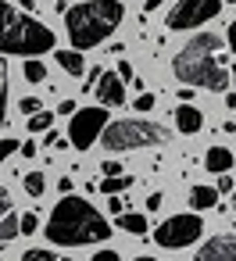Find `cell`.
<instances>
[{"mask_svg":"<svg viewBox=\"0 0 236 261\" xmlns=\"http://www.w3.org/2000/svg\"><path fill=\"white\" fill-rule=\"evenodd\" d=\"M108 236H111L108 218L90 200L72 197V193H65L47 218V240L58 247H86V243H100Z\"/></svg>","mask_w":236,"mask_h":261,"instance_id":"cell-1","label":"cell"},{"mask_svg":"<svg viewBox=\"0 0 236 261\" xmlns=\"http://www.w3.org/2000/svg\"><path fill=\"white\" fill-rule=\"evenodd\" d=\"M218 47H222L218 33H197V36H190V43H186V47L175 54V61H172L175 79H179L182 86H193V90H215V93H218V90H229L232 75H229L225 61L215 58Z\"/></svg>","mask_w":236,"mask_h":261,"instance_id":"cell-2","label":"cell"},{"mask_svg":"<svg viewBox=\"0 0 236 261\" xmlns=\"http://www.w3.org/2000/svg\"><path fill=\"white\" fill-rule=\"evenodd\" d=\"M125 18V8L118 0H86V4L65 8V29L72 40V50L100 47Z\"/></svg>","mask_w":236,"mask_h":261,"instance_id":"cell-3","label":"cell"},{"mask_svg":"<svg viewBox=\"0 0 236 261\" xmlns=\"http://www.w3.org/2000/svg\"><path fill=\"white\" fill-rule=\"evenodd\" d=\"M54 50V33L36 22L33 15L11 8L8 0H0V54H25V58H40Z\"/></svg>","mask_w":236,"mask_h":261,"instance_id":"cell-4","label":"cell"},{"mask_svg":"<svg viewBox=\"0 0 236 261\" xmlns=\"http://www.w3.org/2000/svg\"><path fill=\"white\" fill-rule=\"evenodd\" d=\"M104 147L108 150H140V147H158V143H168L172 133L158 122H147V118H118L111 125H104Z\"/></svg>","mask_w":236,"mask_h":261,"instance_id":"cell-5","label":"cell"},{"mask_svg":"<svg viewBox=\"0 0 236 261\" xmlns=\"http://www.w3.org/2000/svg\"><path fill=\"white\" fill-rule=\"evenodd\" d=\"M200 232H204L200 215H172V218H165V222L154 229V240H158L161 247H168V250H182V247L197 243Z\"/></svg>","mask_w":236,"mask_h":261,"instance_id":"cell-6","label":"cell"},{"mask_svg":"<svg viewBox=\"0 0 236 261\" xmlns=\"http://www.w3.org/2000/svg\"><path fill=\"white\" fill-rule=\"evenodd\" d=\"M108 125V108L97 104V108H75V118H68V140L75 150H90L97 143V136L104 133Z\"/></svg>","mask_w":236,"mask_h":261,"instance_id":"cell-7","label":"cell"},{"mask_svg":"<svg viewBox=\"0 0 236 261\" xmlns=\"http://www.w3.org/2000/svg\"><path fill=\"white\" fill-rule=\"evenodd\" d=\"M222 11V0H179L168 15V29L172 33H190L204 22H211Z\"/></svg>","mask_w":236,"mask_h":261,"instance_id":"cell-8","label":"cell"},{"mask_svg":"<svg viewBox=\"0 0 236 261\" xmlns=\"http://www.w3.org/2000/svg\"><path fill=\"white\" fill-rule=\"evenodd\" d=\"M197 261H236V232H218L211 236L200 250Z\"/></svg>","mask_w":236,"mask_h":261,"instance_id":"cell-9","label":"cell"},{"mask_svg":"<svg viewBox=\"0 0 236 261\" xmlns=\"http://www.w3.org/2000/svg\"><path fill=\"white\" fill-rule=\"evenodd\" d=\"M93 93L100 97V104H104V108H118V104H125V83H122L115 72H100V79H97Z\"/></svg>","mask_w":236,"mask_h":261,"instance_id":"cell-10","label":"cell"},{"mask_svg":"<svg viewBox=\"0 0 236 261\" xmlns=\"http://www.w3.org/2000/svg\"><path fill=\"white\" fill-rule=\"evenodd\" d=\"M172 118H175V129H179V133H186V136H193V133H200V129H204V115H200L193 104H179Z\"/></svg>","mask_w":236,"mask_h":261,"instance_id":"cell-11","label":"cell"},{"mask_svg":"<svg viewBox=\"0 0 236 261\" xmlns=\"http://www.w3.org/2000/svg\"><path fill=\"white\" fill-rule=\"evenodd\" d=\"M204 168H207L211 175L229 172V168H232V150H229V147H207V154H204Z\"/></svg>","mask_w":236,"mask_h":261,"instance_id":"cell-12","label":"cell"},{"mask_svg":"<svg viewBox=\"0 0 236 261\" xmlns=\"http://www.w3.org/2000/svg\"><path fill=\"white\" fill-rule=\"evenodd\" d=\"M54 61H58V65H61V68L68 72V75H75V79H79V75H86V61H83V50H58V54H54Z\"/></svg>","mask_w":236,"mask_h":261,"instance_id":"cell-13","label":"cell"},{"mask_svg":"<svg viewBox=\"0 0 236 261\" xmlns=\"http://www.w3.org/2000/svg\"><path fill=\"white\" fill-rule=\"evenodd\" d=\"M115 225H118L122 232H129V236H143V232H147V215L122 211V215H115Z\"/></svg>","mask_w":236,"mask_h":261,"instance_id":"cell-14","label":"cell"},{"mask_svg":"<svg viewBox=\"0 0 236 261\" xmlns=\"http://www.w3.org/2000/svg\"><path fill=\"white\" fill-rule=\"evenodd\" d=\"M190 204L197 211H211V207H218V190L215 186H193L190 190Z\"/></svg>","mask_w":236,"mask_h":261,"instance_id":"cell-15","label":"cell"},{"mask_svg":"<svg viewBox=\"0 0 236 261\" xmlns=\"http://www.w3.org/2000/svg\"><path fill=\"white\" fill-rule=\"evenodd\" d=\"M22 186H25V193H29V197H43V190H47V179H43V172H25Z\"/></svg>","mask_w":236,"mask_h":261,"instance_id":"cell-16","label":"cell"},{"mask_svg":"<svg viewBox=\"0 0 236 261\" xmlns=\"http://www.w3.org/2000/svg\"><path fill=\"white\" fill-rule=\"evenodd\" d=\"M133 186V175H104V182H100V190L111 197V193H122V190H129Z\"/></svg>","mask_w":236,"mask_h":261,"instance_id":"cell-17","label":"cell"},{"mask_svg":"<svg viewBox=\"0 0 236 261\" xmlns=\"http://www.w3.org/2000/svg\"><path fill=\"white\" fill-rule=\"evenodd\" d=\"M18 218L22 215H15V211H8L4 218H0V243H8V240L18 236Z\"/></svg>","mask_w":236,"mask_h":261,"instance_id":"cell-18","label":"cell"},{"mask_svg":"<svg viewBox=\"0 0 236 261\" xmlns=\"http://www.w3.org/2000/svg\"><path fill=\"white\" fill-rule=\"evenodd\" d=\"M50 125H54V115H50V111H43V108L29 118V133H47Z\"/></svg>","mask_w":236,"mask_h":261,"instance_id":"cell-19","label":"cell"},{"mask_svg":"<svg viewBox=\"0 0 236 261\" xmlns=\"http://www.w3.org/2000/svg\"><path fill=\"white\" fill-rule=\"evenodd\" d=\"M25 79H29V83H43V79H47V65L36 61V58L25 61Z\"/></svg>","mask_w":236,"mask_h":261,"instance_id":"cell-20","label":"cell"},{"mask_svg":"<svg viewBox=\"0 0 236 261\" xmlns=\"http://www.w3.org/2000/svg\"><path fill=\"white\" fill-rule=\"evenodd\" d=\"M4 115H8V72L0 65V129H4Z\"/></svg>","mask_w":236,"mask_h":261,"instance_id":"cell-21","label":"cell"},{"mask_svg":"<svg viewBox=\"0 0 236 261\" xmlns=\"http://www.w3.org/2000/svg\"><path fill=\"white\" fill-rule=\"evenodd\" d=\"M36 229H40V218H36V215H33V211H29V215H22V218H18V236H33V232H36Z\"/></svg>","mask_w":236,"mask_h":261,"instance_id":"cell-22","label":"cell"},{"mask_svg":"<svg viewBox=\"0 0 236 261\" xmlns=\"http://www.w3.org/2000/svg\"><path fill=\"white\" fill-rule=\"evenodd\" d=\"M22 261H61V257H58V254H50V250L33 247V250H25V254H22Z\"/></svg>","mask_w":236,"mask_h":261,"instance_id":"cell-23","label":"cell"},{"mask_svg":"<svg viewBox=\"0 0 236 261\" xmlns=\"http://www.w3.org/2000/svg\"><path fill=\"white\" fill-rule=\"evenodd\" d=\"M18 111L36 115V111H40V97H22V100H18Z\"/></svg>","mask_w":236,"mask_h":261,"instance_id":"cell-24","label":"cell"},{"mask_svg":"<svg viewBox=\"0 0 236 261\" xmlns=\"http://www.w3.org/2000/svg\"><path fill=\"white\" fill-rule=\"evenodd\" d=\"M18 150V140H0V161H8Z\"/></svg>","mask_w":236,"mask_h":261,"instance_id":"cell-25","label":"cell"},{"mask_svg":"<svg viewBox=\"0 0 236 261\" xmlns=\"http://www.w3.org/2000/svg\"><path fill=\"white\" fill-rule=\"evenodd\" d=\"M108 211H111V215H122V211H125V200H122L118 193H111V197H108Z\"/></svg>","mask_w":236,"mask_h":261,"instance_id":"cell-26","label":"cell"},{"mask_svg":"<svg viewBox=\"0 0 236 261\" xmlns=\"http://www.w3.org/2000/svg\"><path fill=\"white\" fill-rule=\"evenodd\" d=\"M154 108V93H140L136 97V111H150Z\"/></svg>","mask_w":236,"mask_h":261,"instance_id":"cell-27","label":"cell"},{"mask_svg":"<svg viewBox=\"0 0 236 261\" xmlns=\"http://www.w3.org/2000/svg\"><path fill=\"white\" fill-rule=\"evenodd\" d=\"M225 47L236 54V18H232V22H229V29H225Z\"/></svg>","mask_w":236,"mask_h":261,"instance_id":"cell-28","label":"cell"},{"mask_svg":"<svg viewBox=\"0 0 236 261\" xmlns=\"http://www.w3.org/2000/svg\"><path fill=\"white\" fill-rule=\"evenodd\" d=\"M8 211H11V193H8L4 186H0V218H4Z\"/></svg>","mask_w":236,"mask_h":261,"instance_id":"cell-29","label":"cell"},{"mask_svg":"<svg viewBox=\"0 0 236 261\" xmlns=\"http://www.w3.org/2000/svg\"><path fill=\"white\" fill-rule=\"evenodd\" d=\"M115 75H118L122 83H129V79H133V65H129V61H118V72H115Z\"/></svg>","mask_w":236,"mask_h":261,"instance_id":"cell-30","label":"cell"},{"mask_svg":"<svg viewBox=\"0 0 236 261\" xmlns=\"http://www.w3.org/2000/svg\"><path fill=\"white\" fill-rule=\"evenodd\" d=\"M161 204H165V193H150L147 197V211H161Z\"/></svg>","mask_w":236,"mask_h":261,"instance_id":"cell-31","label":"cell"},{"mask_svg":"<svg viewBox=\"0 0 236 261\" xmlns=\"http://www.w3.org/2000/svg\"><path fill=\"white\" fill-rule=\"evenodd\" d=\"M18 150H22V158H36V150H40V147H36L33 140H25V143H18Z\"/></svg>","mask_w":236,"mask_h":261,"instance_id":"cell-32","label":"cell"},{"mask_svg":"<svg viewBox=\"0 0 236 261\" xmlns=\"http://www.w3.org/2000/svg\"><path fill=\"white\" fill-rule=\"evenodd\" d=\"M215 190H218V193H232V179H229V175L222 172V175H218V186H215Z\"/></svg>","mask_w":236,"mask_h":261,"instance_id":"cell-33","label":"cell"},{"mask_svg":"<svg viewBox=\"0 0 236 261\" xmlns=\"http://www.w3.org/2000/svg\"><path fill=\"white\" fill-rule=\"evenodd\" d=\"M90 261H122V257H118L115 250H97V254H93Z\"/></svg>","mask_w":236,"mask_h":261,"instance_id":"cell-34","label":"cell"},{"mask_svg":"<svg viewBox=\"0 0 236 261\" xmlns=\"http://www.w3.org/2000/svg\"><path fill=\"white\" fill-rule=\"evenodd\" d=\"M100 72H104V68H93V72L86 75V93H93V86H97V79H100Z\"/></svg>","mask_w":236,"mask_h":261,"instance_id":"cell-35","label":"cell"},{"mask_svg":"<svg viewBox=\"0 0 236 261\" xmlns=\"http://www.w3.org/2000/svg\"><path fill=\"white\" fill-rule=\"evenodd\" d=\"M100 172H104V175H122V165H118V161H104Z\"/></svg>","mask_w":236,"mask_h":261,"instance_id":"cell-36","label":"cell"},{"mask_svg":"<svg viewBox=\"0 0 236 261\" xmlns=\"http://www.w3.org/2000/svg\"><path fill=\"white\" fill-rule=\"evenodd\" d=\"M58 115H75V100H61V108H58Z\"/></svg>","mask_w":236,"mask_h":261,"instance_id":"cell-37","label":"cell"},{"mask_svg":"<svg viewBox=\"0 0 236 261\" xmlns=\"http://www.w3.org/2000/svg\"><path fill=\"white\" fill-rule=\"evenodd\" d=\"M193 93H197L193 86H190V90H179V100H182V104H190V100H193Z\"/></svg>","mask_w":236,"mask_h":261,"instance_id":"cell-38","label":"cell"},{"mask_svg":"<svg viewBox=\"0 0 236 261\" xmlns=\"http://www.w3.org/2000/svg\"><path fill=\"white\" fill-rule=\"evenodd\" d=\"M58 190H61V193H72V179H68V175H61V182H58Z\"/></svg>","mask_w":236,"mask_h":261,"instance_id":"cell-39","label":"cell"},{"mask_svg":"<svg viewBox=\"0 0 236 261\" xmlns=\"http://www.w3.org/2000/svg\"><path fill=\"white\" fill-rule=\"evenodd\" d=\"M161 4H165V0H147V4H143V11H158Z\"/></svg>","mask_w":236,"mask_h":261,"instance_id":"cell-40","label":"cell"},{"mask_svg":"<svg viewBox=\"0 0 236 261\" xmlns=\"http://www.w3.org/2000/svg\"><path fill=\"white\" fill-rule=\"evenodd\" d=\"M18 4H22V8L29 11V8H36V0H18Z\"/></svg>","mask_w":236,"mask_h":261,"instance_id":"cell-41","label":"cell"},{"mask_svg":"<svg viewBox=\"0 0 236 261\" xmlns=\"http://www.w3.org/2000/svg\"><path fill=\"white\" fill-rule=\"evenodd\" d=\"M225 104H229V108H236V93H229V97H225Z\"/></svg>","mask_w":236,"mask_h":261,"instance_id":"cell-42","label":"cell"},{"mask_svg":"<svg viewBox=\"0 0 236 261\" xmlns=\"http://www.w3.org/2000/svg\"><path fill=\"white\" fill-rule=\"evenodd\" d=\"M136 261H154V257H150V254H143V257H136Z\"/></svg>","mask_w":236,"mask_h":261,"instance_id":"cell-43","label":"cell"},{"mask_svg":"<svg viewBox=\"0 0 236 261\" xmlns=\"http://www.w3.org/2000/svg\"><path fill=\"white\" fill-rule=\"evenodd\" d=\"M232 207H236V186H232Z\"/></svg>","mask_w":236,"mask_h":261,"instance_id":"cell-44","label":"cell"}]
</instances>
